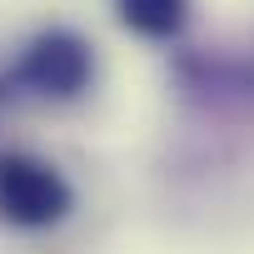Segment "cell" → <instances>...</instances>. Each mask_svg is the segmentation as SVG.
<instances>
[{
  "label": "cell",
  "instance_id": "cell-1",
  "mask_svg": "<svg viewBox=\"0 0 254 254\" xmlns=\"http://www.w3.org/2000/svg\"><path fill=\"white\" fill-rule=\"evenodd\" d=\"M75 209L70 180L40 155H0V219L15 229H50Z\"/></svg>",
  "mask_w": 254,
  "mask_h": 254
},
{
  "label": "cell",
  "instance_id": "cell-2",
  "mask_svg": "<svg viewBox=\"0 0 254 254\" xmlns=\"http://www.w3.org/2000/svg\"><path fill=\"white\" fill-rule=\"evenodd\" d=\"M15 80L40 100H75L95 80V50H90V40L80 30L50 25L15 60Z\"/></svg>",
  "mask_w": 254,
  "mask_h": 254
},
{
  "label": "cell",
  "instance_id": "cell-3",
  "mask_svg": "<svg viewBox=\"0 0 254 254\" xmlns=\"http://www.w3.org/2000/svg\"><path fill=\"white\" fill-rule=\"evenodd\" d=\"M120 25L145 40H175L190 20V0H115Z\"/></svg>",
  "mask_w": 254,
  "mask_h": 254
}]
</instances>
